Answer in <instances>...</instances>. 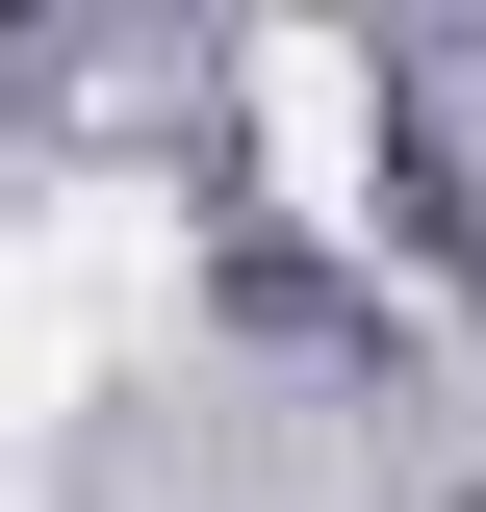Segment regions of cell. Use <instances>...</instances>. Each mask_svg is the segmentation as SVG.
<instances>
[{
	"mask_svg": "<svg viewBox=\"0 0 486 512\" xmlns=\"http://www.w3.org/2000/svg\"><path fill=\"white\" fill-rule=\"evenodd\" d=\"M205 231L180 180H0V436H77L128 359H180Z\"/></svg>",
	"mask_w": 486,
	"mask_h": 512,
	"instance_id": "6da1fadb",
	"label": "cell"
},
{
	"mask_svg": "<svg viewBox=\"0 0 486 512\" xmlns=\"http://www.w3.org/2000/svg\"><path fill=\"white\" fill-rule=\"evenodd\" d=\"M231 154H256L282 231L359 256L384 231V52H359V26H231Z\"/></svg>",
	"mask_w": 486,
	"mask_h": 512,
	"instance_id": "7a4b0ae2",
	"label": "cell"
}]
</instances>
